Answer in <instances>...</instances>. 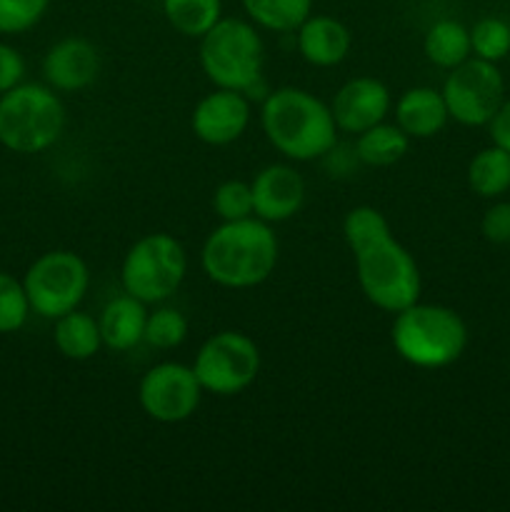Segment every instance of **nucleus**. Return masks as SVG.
<instances>
[{
	"mask_svg": "<svg viewBox=\"0 0 510 512\" xmlns=\"http://www.w3.org/2000/svg\"><path fill=\"white\" fill-rule=\"evenodd\" d=\"M260 125L268 143L293 163L323 158L338 143V125L330 105L295 85H283L265 95Z\"/></svg>",
	"mask_w": 510,
	"mask_h": 512,
	"instance_id": "f257e3e1",
	"label": "nucleus"
},
{
	"mask_svg": "<svg viewBox=\"0 0 510 512\" xmlns=\"http://www.w3.org/2000/svg\"><path fill=\"white\" fill-rule=\"evenodd\" d=\"M278 238L260 218L220 223L205 238L200 265L208 280L220 288L248 290L265 283L278 265Z\"/></svg>",
	"mask_w": 510,
	"mask_h": 512,
	"instance_id": "f03ea898",
	"label": "nucleus"
},
{
	"mask_svg": "<svg viewBox=\"0 0 510 512\" xmlns=\"http://www.w3.org/2000/svg\"><path fill=\"white\" fill-rule=\"evenodd\" d=\"M390 340L405 363L438 370L460 360L468 345V328L453 308L418 300L395 313Z\"/></svg>",
	"mask_w": 510,
	"mask_h": 512,
	"instance_id": "7ed1b4c3",
	"label": "nucleus"
},
{
	"mask_svg": "<svg viewBox=\"0 0 510 512\" xmlns=\"http://www.w3.org/2000/svg\"><path fill=\"white\" fill-rule=\"evenodd\" d=\"M200 68L215 88L250 95L263 80L265 45L258 25L243 18H220L200 38Z\"/></svg>",
	"mask_w": 510,
	"mask_h": 512,
	"instance_id": "20e7f679",
	"label": "nucleus"
},
{
	"mask_svg": "<svg viewBox=\"0 0 510 512\" xmlns=\"http://www.w3.org/2000/svg\"><path fill=\"white\" fill-rule=\"evenodd\" d=\"M63 130L65 105L48 83H20L0 95V145L13 153H45Z\"/></svg>",
	"mask_w": 510,
	"mask_h": 512,
	"instance_id": "39448f33",
	"label": "nucleus"
},
{
	"mask_svg": "<svg viewBox=\"0 0 510 512\" xmlns=\"http://www.w3.org/2000/svg\"><path fill=\"white\" fill-rule=\"evenodd\" d=\"M353 258L360 290L375 308L395 315L420 300L423 280L418 263L393 235L358 250Z\"/></svg>",
	"mask_w": 510,
	"mask_h": 512,
	"instance_id": "423d86ee",
	"label": "nucleus"
},
{
	"mask_svg": "<svg viewBox=\"0 0 510 512\" xmlns=\"http://www.w3.org/2000/svg\"><path fill=\"white\" fill-rule=\"evenodd\" d=\"M188 273V253L170 233H148L135 240L120 265V283L145 305L173 298Z\"/></svg>",
	"mask_w": 510,
	"mask_h": 512,
	"instance_id": "0eeeda50",
	"label": "nucleus"
},
{
	"mask_svg": "<svg viewBox=\"0 0 510 512\" xmlns=\"http://www.w3.org/2000/svg\"><path fill=\"white\" fill-rule=\"evenodd\" d=\"M30 310L40 318L58 320L78 310L90 288L88 263L73 250H48L33 260L23 278Z\"/></svg>",
	"mask_w": 510,
	"mask_h": 512,
	"instance_id": "6e6552de",
	"label": "nucleus"
},
{
	"mask_svg": "<svg viewBox=\"0 0 510 512\" xmlns=\"http://www.w3.org/2000/svg\"><path fill=\"white\" fill-rule=\"evenodd\" d=\"M193 370L205 393L230 398L255 383L260 373V348L240 330H220L200 345Z\"/></svg>",
	"mask_w": 510,
	"mask_h": 512,
	"instance_id": "1a4fd4ad",
	"label": "nucleus"
},
{
	"mask_svg": "<svg viewBox=\"0 0 510 512\" xmlns=\"http://www.w3.org/2000/svg\"><path fill=\"white\" fill-rule=\"evenodd\" d=\"M443 98L450 120L468 128H480L493 120L505 100V80L498 65L470 55L465 63L455 65L445 78Z\"/></svg>",
	"mask_w": 510,
	"mask_h": 512,
	"instance_id": "9d476101",
	"label": "nucleus"
},
{
	"mask_svg": "<svg viewBox=\"0 0 510 512\" xmlns=\"http://www.w3.org/2000/svg\"><path fill=\"white\" fill-rule=\"evenodd\" d=\"M203 385L193 365L158 363L140 378L138 403L150 420L163 425H178L193 418L203 400Z\"/></svg>",
	"mask_w": 510,
	"mask_h": 512,
	"instance_id": "9b49d317",
	"label": "nucleus"
},
{
	"mask_svg": "<svg viewBox=\"0 0 510 512\" xmlns=\"http://www.w3.org/2000/svg\"><path fill=\"white\" fill-rule=\"evenodd\" d=\"M250 115L253 110L248 95L240 90L215 88L213 93L198 100L190 115V128L200 143L223 148L243 138L250 125Z\"/></svg>",
	"mask_w": 510,
	"mask_h": 512,
	"instance_id": "f8f14e48",
	"label": "nucleus"
},
{
	"mask_svg": "<svg viewBox=\"0 0 510 512\" xmlns=\"http://www.w3.org/2000/svg\"><path fill=\"white\" fill-rule=\"evenodd\" d=\"M393 108V98L383 80L373 75H358L350 78L338 88V93L330 100V113H333L338 130L350 135H358L373 125L383 123Z\"/></svg>",
	"mask_w": 510,
	"mask_h": 512,
	"instance_id": "ddd939ff",
	"label": "nucleus"
},
{
	"mask_svg": "<svg viewBox=\"0 0 510 512\" xmlns=\"http://www.w3.org/2000/svg\"><path fill=\"white\" fill-rule=\"evenodd\" d=\"M253 190V213L265 223H285L295 218L305 205V180L293 165L270 163L250 180Z\"/></svg>",
	"mask_w": 510,
	"mask_h": 512,
	"instance_id": "4468645a",
	"label": "nucleus"
},
{
	"mask_svg": "<svg viewBox=\"0 0 510 512\" xmlns=\"http://www.w3.org/2000/svg\"><path fill=\"white\" fill-rule=\"evenodd\" d=\"M100 75V53L88 38L70 35L50 45L43 58V78L58 93H78Z\"/></svg>",
	"mask_w": 510,
	"mask_h": 512,
	"instance_id": "2eb2a0df",
	"label": "nucleus"
},
{
	"mask_svg": "<svg viewBox=\"0 0 510 512\" xmlns=\"http://www.w3.org/2000/svg\"><path fill=\"white\" fill-rule=\"evenodd\" d=\"M298 53L313 68H335L348 58L353 48V35L348 25L333 15H310L298 30Z\"/></svg>",
	"mask_w": 510,
	"mask_h": 512,
	"instance_id": "dca6fc26",
	"label": "nucleus"
},
{
	"mask_svg": "<svg viewBox=\"0 0 510 512\" xmlns=\"http://www.w3.org/2000/svg\"><path fill=\"white\" fill-rule=\"evenodd\" d=\"M448 120L450 115L443 93L430 85L408 88L395 103V125L410 140L435 138L448 125Z\"/></svg>",
	"mask_w": 510,
	"mask_h": 512,
	"instance_id": "f3484780",
	"label": "nucleus"
},
{
	"mask_svg": "<svg viewBox=\"0 0 510 512\" xmlns=\"http://www.w3.org/2000/svg\"><path fill=\"white\" fill-rule=\"evenodd\" d=\"M145 323H148V305L128 293L118 295L98 315L103 348L115 353L133 350L135 345L143 343Z\"/></svg>",
	"mask_w": 510,
	"mask_h": 512,
	"instance_id": "a211bd4d",
	"label": "nucleus"
},
{
	"mask_svg": "<svg viewBox=\"0 0 510 512\" xmlns=\"http://www.w3.org/2000/svg\"><path fill=\"white\" fill-rule=\"evenodd\" d=\"M53 343L63 358L75 360V363L95 358L98 350L103 348L98 320L83 310H70V313L60 315L55 320Z\"/></svg>",
	"mask_w": 510,
	"mask_h": 512,
	"instance_id": "6ab92c4d",
	"label": "nucleus"
},
{
	"mask_svg": "<svg viewBox=\"0 0 510 512\" xmlns=\"http://www.w3.org/2000/svg\"><path fill=\"white\" fill-rule=\"evenodd\" d=\"M423 53L438 68L453 70L455 65L465 63L473 55V48H470V30L463 23H458V20H438L425 33Z\"/></svg>",
	"mask_w": 510,
	"mask_h": 512,
	"instance_id": "aec40b11",
	"label": "nucleus"
},
{
	"mask_svg": "<svg viewBox=\"0 0 510 512\" xmlns=\"http://www.w3.org/2000/svg\"><path fill=\"white\" fill-rule=\"evenodd\" d=\"M408 148V135L398 125H390L385 120L358 133V140H355V155L360 163L370 165V168H388V165L400 163Z\"/></svg>",
	"mask_w": 510,
	"mask_h": 512,
	"instance_id": "412c9836",
	"label": "nucleus"
},
{
	"mask_svg": "<svg viewBox=\"0 0 510 512\" xmlns=\"http://www.w3.org/2000/svg\"><path fill=\"white\" fill-rule=\"evenodd\" d=\"M245 15L270 33H295L313 15V0H240Z\"/></svg>",
	"mask_w": 510,
	"mask_h": 512,
	"instance_id": "4be33fe9",
	"label": "nucleus"
},
{
	"mask_svg": "<svg viewBox=\"0 0 510 512\" xmlns=\"http://www.w3.org/2000/svg\"><path fill=\"white\" fill-rule=\"evenodd\" d=\"M468 185L480 198H500L510 190V153L490 145L478 150L468 165Z\"/></svg>",
	"mask_w": 510,
	"mask_h": 512,
	"instance_id": "5701e85b",
	"label": "nucleus"
},
{
	"mask_svg": "<svg viewBox=\"0 0 510 512\" xmlns=\"http://www.w3.org/2000/svg\"><path fill=\"white\" fill-rule=\"evenodd\" d=\"M163 15L175 33L200 40L223 18V0H163Z\"/></svg>",
	"mask_w": 510,
	"mask_h": 512,
	"instance_id": "b1692460",
	"label": "nucleus"
},
{
	"mask_svg": "<svg viewBox=\"0 0 510 512\" xmlns=\"http://www.w3.org/2000/svg\"><path fill=\"white\" fill-rule=\"evenodd\" d=\"M343 235L350 253L355 255L358 250L368 248V245L378 243V240L390 238L393 230H390L388 218L378 208H373V205H358V208L348 210V215H345Z\"/></svg>",
	"mask_w": 510,
	"mask_h": 512,
	"instance_id": "393cba45",
	"label": "nucleus"
},
{
	"mask_svg": "<svg viewBox=\"0 0 510 512\" xmlns=\"http://www.w3.org/2000/svg\"><path fill=\"white\" fill-rule=\"evenodd\" d=\"M188 318L180 310L160 305L153 313H148V323H145V338L143 343L153 345L158 350H173L185 343L188 338Z\"/></svg>",
	"mask_w": 510,
	"mask_h": 512,
	"instance_id": "a878e982",
	"label": "nucleus"
},
{
	"mask_svg": "<svg viewBox=\"0 0 510 512\" xmlns=\"http://www.w3.org/2000/svg\"><path fill=\"white\" fill-rule=\"evenodd\" d=\"M473 55L488 63H498L510 53V25L500 18H483L470 28Z\"/></svg>",
	"mask_w": 510,
	"mask_h": 512,
	"instance_id": "bb28decb",
	"label": "nucleus"
},
{
	"mask_svg": "<svg viewBox=\"0 0 510 512\" xmlns=\"http://www.w3.org/2000/svg\"><path fill=\"white\" fill-rule=\"evenodd\" d=\"M30 313L33 310L23 280L0 270V333H18Z\"/></svg>",
	"mask_w": 510,
	"mask_h": 512,
	"instance_id": "cd10ccee",
	"label": "nucleus"
},
{
	"mask_svg": "<svg viewBox=\"0 0 510 512\" xmlns=\"http://www.w3.org/2000/svg\"><path fill=\"white\" fill-rule=\"evenodd\" d=\"M213 210L223 223L253 218V190L245 180H225L213 193Z\"/></svg>",
	"mask_w": 510,
	"mask_h": 512,
	"instance_id": "c85d7f7f",
	"label": "nucleus"
},
{
	"mask_svg": "<svg viewBox=\"0 0 510 512\" xmlns=\"http://www.w3.org/2000/svg\"><path fill=\"white\" fill-rule=\"evenodd\" d=\"M50 0H0V35H20L48 13Z\"/></svg>",
	"mask_w": 510,
	"mask_h": 512,
	"instance_id": "c756f323",
	"label": "nucleus"
},
{
	"mask_svg": "<svg viewBox=\"0 0 510 512\" xmlns=\"http://www.w3.org/2000/svg\"><path fill=\"white\" fill-rule=\"evenodd\" d=\"M480 233L495 245H510V203H495L480 220Z\"/></svg>",
	"mask_w": 510,
	"mask_h": 512,
	"instance_id": "7c9ffc66",
	"label": "nucleus"
},
{
	"mask_svg": "<svg viewBox=\"0 0 510 512\" xmlns=\"http://www.w3.org/2000/svg\"><path fill=\"white\" fill-rule=\"evenodd\" d=\"M25 60L13 45L0 43V95L23 83Z\"/></svg>",
	"mask_w": 510,
	"mask_h": 512,
	"instance_id": "2f4dec72",
	"label": "nucleus"
},
{
	"mask_svg": "<svg viewBox=\"0 0 510 512\" xmlns=\"http://www.w3.org/2000/svg\"><path fill=\"white\" fill-rule=\"evenodd\" d=\"M490 140L498 148L508 150L510 153V100H503V105L498 108V113L490 120Z\"/></svg>",
	"mask_w": 510,
	"mask_h": 512,
	"instance_id": "473e14b6",
	"label": "nucleus"
}]
</instances>
